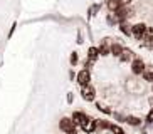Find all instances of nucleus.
Returning <instances> with one entry per match:
<instances>
[{
  "mask_svg": "<svg viewBox=\"0 0 153 134\" xmlns=\"http://www.w3.org/2000/svg\"><path fill=\"white\" fill-rule=\"evenodd\" d=\"M59 129L64 134H77V126L71 117H61L59 121Z\"/></svg>",
  "mask_w": 153,
  "mask_h": 134,
  "instance_id": "nucleus-1",
  "label": "nucleus"
},
{
  "mask_svg": "<svg viewBox=\"0 0 153 134\" xmlns=\"http://www.w3.org/2000/svg\"><path fill=\"white\" fill-rule=\"evenodd\" d=\"M114 15L118 17V20H120V24L121 22H126V20H130L135 13H133V9H131L130 5H123L121 9H118L116 12H113Z\"/></svg>",
  "mask_w": 153,
  "mask_h": 134,
  "instance_id": "nucleus-2",
  "label": "nucleus"
},
{
  "mask_svg": "<svg viewBox=\"0 0 153 134\" xmlns=\"http://www.w3.org/2000/svg\"><path fill=\"white\" fill-rule=\"evenodd\" d=\"M81 97L84 99L86 102H94V99H96V89L91 84L82 85V87H81Z\"/></svg>",
  "mask_w": 153,
  "mask_h": 134,
  "instance_id": "nucleus-3",
  "label": "nucleus"
},
{
  "mask_svg": "<svg viewBox=\"0 0 153 134\" xmlns=\"http://www.w3.org/2000/svg\"><path fill=\"white\" fill-rule=\"evenodd\" d=\"M76 82L79 84V87L91 84V72L88 71V69H81V71L76 74Z\"/></svg>",
  "mask_w": 153,
  "mask_h": 134,
  "instance_id": "nucleus-4",
  "label": "nucleus"
},
{
  "mask_svg": "<svg viewBox=\"0 0 153 134\" xmlns=\"http://www.w3.org/2000/svg\"><path fill=\"white\" fill-rule=\"evenodd\" d=\"M146 24H143V22H138V24H135V25L131 27V35L135 37L136 40H141L143 39V35H145V32H146Z\"/></svg>",
  "mask_w": 153,
  "mask_h": 134,
  "instance_id": "nucleus-5",
  "label": "nucleus"
},
{
  "mask_svg": "<svg viewBox=\"0 0 153 134\" xmlns=\"http://www.w3.org/2000/svg\"><path fill=\"white\" fill-rule=\"evenodd\" d=\"M145 71H146V66H145V62L141 60V59L135 57L133 60H131V72H133L135 76H141Z\"/></svg>",
  "mask_w": 153,
  "mask_h": 134,
  "instance_id": "nucleus-6",
  "label": "nucleus"
},
{
  "mask_svg": "<svg viewBox=\"0 0 153 134\" xmlns=\"http://www.w3.org/2000/svg\"><path fill=\"white\" fill-rule=\"evenodd\" d=\"M71 119L74 121V124L76 126H82L86 121L89 119V116H88L86 112H82V111H74L72 112V116H71Z\"/></svg>",
  "mask_w": 153,
  "mask_h": 134,
  "instance_id": "nucleus-7",
  "label": "nucleus"
},
{
  "mask_svg": "<svg viewBox=\"0 0 153 134\" xmlns=\"http://www.w3.org/2000/svg\"><path fill=\"white\" fill-rule=\"evenodd\" d=\"M81 129L84 131L86 134H93L98 131V124H96V119H93V117H89V119L86 121L84 124L81 126Z\"/></svg>",
  "mask_w": 153,
  "mask_h": 134,
  "instance_id": "nucleus-8",
  "label": "nucleus"
},
{
  "mask_svg": "<svg viewBox=\"0 0 153 134\" xmlns=\"http://www.w3.org/2000/svg\"><path fill=\"white\" fill-rule=\"evenodd\" d=\"M109 40L111 39H104L101 40L98 50H99V57H106V55H111V50H109Z\"/></svg>",
  "mask_w": 153,
  "mask_h": 134,
  "instance_id": "nucleus-9",
  "label": "nucleus"
},
{
  "mask_svg": "<svg viewBox=\"0 0 153 134\" xmlns=\"http://www.w3.org/2000/svg\"><path fill=\"white\" fill-rule=\"evenodd\" d=\"M125 122H126L128 126H131V127H141V126H143V121H141V117L131 116V114H128V116L125 117Z\"/></svg>",
  "mask_w": 153,
  "mask_h": 134,
  "instance_id": "nucleus-10",
  "label": "nucleus"
},
{
  "mask_svg": "<svg viewBox=\"0 0 153 134\" xmlns=\"http://www.w3.org/2000/svg\"><path fill=\"white\" fill-rule=\"evenodd\" d=\"M123 5H125L123 0H106V9L109 12H116L118 9H121Z\"/></svg>",
  "mask_w": 153,
  "mask_h": 134,
  "instance_id": "nucleus-11",
  "label": "nucleus"
},
{
  "mask_svg": "<svg viewBox=\"0 0 153 134\" xmlns=\"http://www.w3.org/2000/svg\"><path fill=\"white\" fill-rule=\"evenodd\" d=\"M120 60H121V62H131V60H133V59H135V54H133V50L131 49H123V52H121V55H120Z\"/></svg>",
  "mask_w": 153,
  "mask_h": 134,
  "instance_id": "nucleus-12",
  "label": "nucleus"
},
{
  "mask_svg": "<svg viewBox=\"0 0 153 134\" xmlns=\"http://www.w3.org/2000/svg\"><path fill=\"white\" fill-rule=\"evenodd\" d=\"M123 49H125V47H123L120 42H111V44H109L111 55H114V57H120V55H121V52H123Z\"/></svg>",
  "mask_w": 153,
  "mask_h": 134,
  "instance_id": "nucleus-13",
  "label": "nucleus"
},
{
  "mask_svg": "<svg viewBox=\"0 0 153 134\" xmlns=\"http://www.w3.org/2000/svg\"><path fill=\"white\" fill-rule=\"evenodd\" d=\"M131 24L126 20V22H121L120 25H118V29H120V32H121L123 35H126V37H131Z\"/></svg>",
  "mask_w": 153,
  "mask_h": 134,
  "instance_id": "nucleus-14",
  "label": "nucleus"
},
{
  "mask_svg": "<svg viewBox=\"0 0 153 134\" xmlns=\"http://www.w3.org/2000/svg\"><path fill=\"white\" fill-rule=\"evenodd\" d=\"M141 42H143L145 45L153 44V27H146V32H145V35H143V39H141Z\"/></svg>",
  "mask_w": 153,
  "mask_h": 134,
  "instance_id": "nucleus-15",
  "label": "nucleus"
},
{
  "mask_svg": "<svg viewBox=\"0 0 153 134\" xmlns=\"http://www.w3.org/2000/svg\"><path fill=\"white\" fill-rule=\"evenodd\" d=\"M96 124H98V131H109L113 122H109L108 119H96Z\"/></svg>",
  "mask_w": 153,
  "mask_h": 134,
  "instance_id": "nucleus-16",
  "label": "nucleus"
},
{
  "mask_svg": "<svg viewBox=\"0 0 153 134\" xmlns=\"http://www.w3.org/2000/svg\"><path fill=\"white\" fill-rule=\"evenodd\" d=\"M106 24L109 27H118L120 25V20H118V17L113 12H109V13H106Z\"/></svg>",
  "mask_w": 153,
  "mask_h": 134,
  "instance_id": "nucleus-17",
  "label": "nucleus"
},
{
  "mask_svg": "<svg viewBox=\"0 0 153 134\" xmlns=\"http://www.w3.org/2000/svg\"><path fill=\"white\" fill-rule=\"evenodd\" d=\"M86 57L89 59V60H98L99 59V50H98V47H89L88 49V54H86Z\"/></svg>",
  "mask_w": 153,
  "mask_h": 134,
  "instance_id": "nucleus-18",
  "label": "nucleus"
},
{
  "mask_svg": "<svg viewBox=\"0 0 153 134\" xmlns=\"http://www.w3.org/2000/svg\"><path fill=\"white\" fill-rule=\"evenodd\" d=\"M153 126V107L148 111V114H146V117H145L143 121V127L146 129V127H152Z\"/></svg>",
  "mask_w": 153,
  "mask_h": 134,
  "instance_id": "nucleus-19",
  "label": "nucleus"
},
{
  "mask_svg": "<svg viewBox=\"0 0 153 134\" xmlns=\"http://www.w3.org/2000/svg\"><path fill=\"white\" fill-rule=\"evenodd\" d=\"M77 64H79V54L74 50V52H71V55H69V66H71V67H76Z\"/></svg>",
  "mask_w": 153,
  "mask_h": 134,
  "instance_id": "nucleus-20",
  "label": "nucleus"
},
{
  "mask_svg": "<svg viewBox=\"0 0 153 134\" xmlns=\"http://www.w3.org/2000/svg\"><path fill=\"white\" fill-rule=\"evenodd\" d=\"M99 10H101V4H93L89 9H88V18L93 17V15H96Z\"/></svg>",
  "mask_w": 153,
  "mask_h": 134,
  "instance_id": "nucleus-21",
  "label": "nucleus"
},
{
  "mask_svg": "<svg viewBox=\"0 0 153 134\" xmlns=\"http://www.w3.org/2000/svg\"><path fill=\"white\" fill-rule=\"evenodd\" d=\"M141 77H143V80H146V82H152V84H153V71L146 69V71L141 74Z\"/></svg>",
  "mask_w": 153,
  "mask_h": 134,
  "instance_id": "nucleus-22",
  "label": "nucleus"
},
{
  "mask_svg": "<svg viewBox=\"0 0 153 134\" xmlns=\"http://www.w3.org/2000/svg\"><path fill=\"white\" fill-rule=\"evenodd\" d=\"M96 109H98L99 112H104V114H108V116H111V114H113V111L109 109V107H106V106H101L99 102H96Z\"/></svg>",
  "mask_w": 153,
  "mask_h": 134,
  "instance_id": "nucleus-23",
  "label": "nucleus"
},
{
  "mask_svg": "<svg viewBox=\"0 0 153 134\" xmlns=\"http://www.w3.org/2000/svg\"><path fill=\"white\" fill-rule=\"evenodd\" d=\"M109 131H111V134H126L120 124H111V129Z\"/></svg>",
  "mask_w": 153,
  "mask_h": 134,
  "instance_id": "nucleus-24",
  "label": "nucleus"
},
{
  "mask_svg": "<svg viewBox=\"0 0 153 134\" xmlns=\"http://www.w3.org/2000/svg\"><path fill=\"white\" fill-rule=\"evenodd\" d=\"M15 29H17V22H14L12 25H10V29H9V34H7V39H12V37H14V34H15Z\"/></svg>",
  "mask_w": 153,
  "mask_h": 134,
  "instance_id": "nucleus-25",
  "label": "nucleus"
},
{
  "mask_svg": "<svg viewBox=\"0 0 153 134\" xmlns=\"http://www.w3.org/2000/svg\"><path fill=\"white\" fill-rule=\"evenodd\" d=\"M111 116L114 117V119H116L118 122H125V117H126V116H123V114H120V112H114V111H113Z\"/></svg>",
  "mask_w": 153,
  "mask_h": 134,
  "instance_id": "nucleus-26",
  "label": "nucleus"
},
{
  "mask_svg": "<svg viewBox=\"0 0 153 134\" xmlns=\"http://www.w3.org/2000/svg\"><path fill=\"white\" fill-rule=\"evenodd\" d=\"M66 101H68L69 106H72V102H74V92H68V97H66Z\"/></svg>",
  "mask_w": 153,
  "mask_h": 134,
  "instance_id": "nucleus-27",
  "label": "nucleus"
},
{
  "mask_svg": "<svg viewBox=\"0 0 153 134\" xmlns=\"http://www.w3.org/2000/svg\"><path fill=\"white\" fill-rule=\"evenodd\" d=\"M76 74L77 72H74V69H69V80H71V82H74V80H76Z\"/></svg>",
  "mask_w": 153,
  "mask_h": 134,
  "instance_id": "nucleus-28",
  "label": "nucleus"
},
{
  "mask_svg": "<svg viewBox=\"0 0 153 134\" xmlns=\"http://www.w3.org/2000/svg\"><path fill=\"white\" fill-rule=\"evenodd\" d=\"M93 64H94V60H89V59L86 57V60H84V69H88V71H89L91 67H93Z\"/></svg>",
  "mask_w": 153,
  "mask_h": 134,
  "instance_id": "nucleus-29",
  "label": "nucleus"
},
{
  "mask_svg": "<svg viewBox=\"0 0 153 134\" xmlns=\"http://www.w3.org/2000/svg\"><path fill=\"white\" fill-rule=\"evenodd\" d=\"M77 44H82L84 42V39H82V34H81V30H77V40H76Z\"/></svg>",
  "mask_w": 153,
  "mask_h": 134,
  "instance_id": "nucleus-30",
  "label": "nucleus"
},
{
  "mask_svg": "<svg viewBox=\"0 0 153 134\" xmlns=\"http://www.w3.org/2000/svg\"><path fill=\"white\" fill-rule=\"evenodd\" d=\"M141 134H148V133H146V129H145V127H143V129H141Z\"/></svg>",
  "mask_w": 153,
  "mask_h": 134,
  "instance_id": "nucleus-31",
  "label": "nucleus"
},
{
  "mask_svg": "<svg viewBox=\"0 0 153 134\" xmlns=\"http://www.w3.org/2000/svg\"><path fill=\"white\" fill-rule=\"evenodd\" d=\"M152 91H153V85H152Z\"/></svg>",
  "mask_w": 153,
  "mask_h": 134,
  "instance_id": "nucleus-32",
  "label": "nucleus"
}]
</instances>
